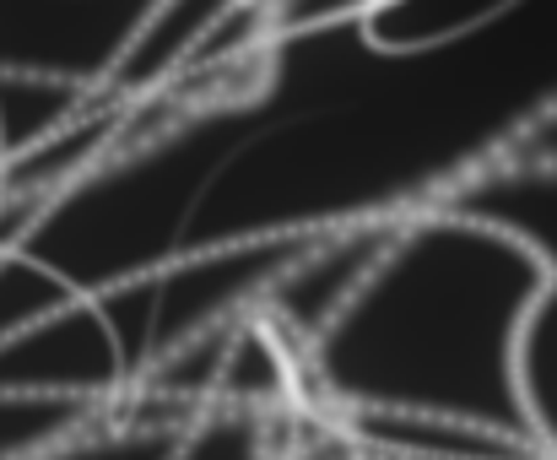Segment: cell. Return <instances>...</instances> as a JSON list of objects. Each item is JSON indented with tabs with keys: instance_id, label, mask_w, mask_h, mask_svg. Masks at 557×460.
Returning a JSON list of instances; mask_svg holds the SVG:
<instances>
[{
	"instance_id": "cell-1",
	"label": "cell",
	"mask_w": 557,
	"mask_h": 460,
	"mask_svg": "<svg viewBox=\"0 0 557 460\" xmlns=\"http://www.w3.org/2000/svg\"><path fill=\"white\" fill-rule=\"evenodd\" d=\"M536 287L531 244L455 196L379 223L342 298L293 352L298 407L347 439L395 428L531 434L520 336Z\"/></svg>"
},
{
	"instance_id": "cell-2",
	"label": "cell",
	"mask_w": 557,
	"mask_h": 460,
	"mask_svg": "<svg viewBox=\"0 0 557 460\" xmlns=\"http://www.w3.org/2000/svg\"><path fill=\"white\" fill-rule=\"evenodd\" d=\"M455 201L509 223L542 265V287L520 336V412L531 439L557 460V152L520 147L455 190Z\"/></svg>"
},
{
	"instance_id": "cell-3",
	"label": "cell",
	"mask_w": 557,
	"mask_h": 460,
	"mask_svg": "<svg viewBox=\"0 0 557 460\" xmlns=\"http://www.w3.org/2000/svg\"><path fill=\"white\" fill-rule=\"evenodd\" d=\"M525 147H536V152H557V114L536 130V136H531V141H525Z\"/></svg>"
}]
</instances>
